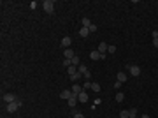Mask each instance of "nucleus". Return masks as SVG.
Masks as SVG:
<instances>
[{"label":"nucleus","mask_w":158,"mask_h":118,"mask_svg":"<svg viewBox=\"0 0 158 118\" xmlns=\"http://www.w3.org/2000/svg\"><path fill=\"white\" fill-rule=\"evenodd\" d=\"M20 108H21V102L20 100H14V102H9L5 109H7V113H16Z\"/></svg>","instance_id":"f257e3e1"},{"label":"nucleus","mask_w":158,"mask_h":118,"mask_svg":"<svg viewBox=\"0 0 158 118\" xmlns=\"http://www.w3.org/2000/svg\"><path fill=\"white\" fill-rule=\"evenodd\" d=\"M42 7H44V11H46L48 14H51V12L55 11V2H53V0H44V2H42Z\"/></svg>","instance_id":"f03ea898"},{"label":"nucleus","mask_w":158,"mask_h":118,"mask_svg":"<svg viewBox=\"0 0 158 118\" xmlns=\"http://www.w3.org/2000/svg\"><path fill=\"white\" fill-rule=\"evenodd\" d=\"M128 70H130V76H134V78L141 76V67L139 65H128Z\"/></svg>","instance_id":"7ed1b4c3"},{"label":"nucleus","mask_w":158,"mask_h":118,"mask_svg":"<svg viewBox=\"0 0 158 118\" xmlns=\"http://www.w3.org/2000/svg\"><path fill=\"white\" fill-rule=\"evenodd\" d=\"M2 100L9 104V102H14V100H16V97H14V93H4V95H2Z\"/></svg>","instance_id":"20e7f679"},{"label":"nucleus","mask_w":158,"mask_h":118,"mask_svg":"<svg viewBox=\"0 0 158 118\" xmlns=\"http://www.w3.org/2000/svg\"><path fill=\"white\" fill-rule=\"evenodd\" d=\"M77 100H79V99H77V95H76V93H72V95H70V99L67 100V104H69L70 108H74V106L77 104Z\"/></svg>","instance_id":"39448f33"},{"label":"nucleus","mask_w":158,"mask_h":118,"mask_svg":"<svg viewBox=\"0 0 158 118\" xmlns=\"http://www.w3.org/2000/svg\"><path fill=\"white\" fill-rule=\"evenodd\" d=\"M63 57H65V58H67V60H72V58H74V57H76V53H74V49L67 48V49H65V53H63Z\"/></svg>","instance_id":"423d86ee"},{"label":"nucleus","mask_w":158,"mask_h":118,"mask_svg":"<svg viewBox=\"0 0 158 118\" xmlns=\"http://www.w3.org/2000/svg\"><path fill=\"white\" fill-rule=\"evenodd\" d=\"M107 48H109V44H106V42H100V44H99V48H97V51H99L100 55H104V53L107 51Z\"/></svg>","instance_id":"0eeeda50"},{"label":"nucleus","mask_w":158,"mask_h":118,"mask_svg":"<svg viewBox=\"0 0 158 118\" xmlns=\"http://www.w3.org/2000/svg\"><path fill=\"white\" fill-rule=\"evenodd\" d=\"M70 95H72V90H63V92L60 93V99H65V100H69Z\"/></svg>","instance_id":"6e6552de"},{"label":"nucleus","mask_w":158,"mask_h":118,"mask_svg":"<svg viewBox=\"0 0 158 118\" xmlns=\"http://www.w3.org/2000/svg\"><path fill=\"white\" fill-rule=\"evenodd\" d=\"M70 44H72V39H70L69 35H67V37H63V39H62V46H63V48H65V49L69 48Z\"/></svg>","instance_id":"1a4fd4ad"},{"label":"nucleus","mask_w":158,"mask_h":118,"mask_svg":"<svg viewBox=\"0 0 158 118\" xmlns=\"http://www.w3.org/2000/svg\"><path fill=\"white\" fill-rule=\"evenodd\" d=\"M77 99H79V102H86V100H88V93L83 90V92H81V93L77 95Z\"/></svg>","instance_id":"9d476101"},{"label":"nucleus","mask_w":158,"mask_h":118,"mask_svg":"<svg viewBox=\"0 0 158 118\" xmlns=\"http://www.w3.org/2000/svg\"><path fill=\"white\" fill-rule=\"evenodd\" d=\"M90 58L91 60H102V55H100L99 51H91V53H90Z\"/></svg>","instance_id":"9b49d317"},{"label":"nucleus","mask_w":158,"mask_h":118,"mask_svg":"<svg viewBox=\"0 0 158 118\" xmlns=\"http://www.w3.org/2000/svg\"><path fill=\"white\" fill-rule=\"evenodd\" d=\"M116 78H118V81H121V83H125V81H127V78H128V76H127L125 72H118V74H116Z\"/></svg>","instance_id":"f8f14e48"},{"label":"nucleus","mask_w":158,"mask_h":118,"mask_svg":"<svg viewBox=\"0 0 158 118\" xmlns=\"http://www.w3.org/2000/svg\"><path fill=\"white\" fill-rule=\"evenodd\" d=\"M81 92H83V86H79V85H74V86H72V93H76V95H79Z\"/></svg>","instance_id":"ddd939ff"},{"label":"nucleus","mask_w":158,"mask_h":118,"mask_svg":"<svg viewBox=\"0 0 158 118\" xmlns=\"http://www.w3.org/2000/svg\"><path fill=\"white\" fill-rule=\"evenodd\" d=\"M88 34H90V28H84V27H83V28L79 30V35H81V37H88Z\"/></svg>","instance_id":"4468645a"},{"label":"nucleus","mask_w":158,"mask_h":118,"mask_svg":"<svg viewBox=\"0 0 158 118\" xmlns=\"http://www.w3.org/2000/svg\"><path fill=\"white\" fill-rule=\"evenodd\" d=\"M81 23H83V27H84V28H90V27H91V21H90L88 18H83Z\"/></svg>","instance_id":"2eb2a0df"},{"label":"nucleus","mask_w":158,"mask_h":118,"mask_svg":"<svg viewBox=\"0 0 158 118\" xmlns=\"http://www.w3.org/2000/svg\"><path fill=\"white\" fill-rule=\"evenodd\" d=\"M69 78H70V81H77L79 78H83V74H81V72H79V70H77L76 74H72V76H69Z\"/></svg>","instance_id":"dca6fc26"},{"label":"nucleus","mask_w":158,"mask_h":118,"mask_svg":"<svg viewBox=\"0 0 158 118\" xmlns=\"http://www.w3.org/2000/svg\"><path fill=\"white\" fill-rule=\"evenodd\" d=\"M128 118H137V109L135 108L128 109Z\"/></svg>","instance_id":"f3484780"},{"label":"nucleus","mask_w":158,"mask_h":118,"mask_svg":"<svg viewBox=\"0 0 158 118\" xmlns=\"http://www.w3.org/2000/svg\"><path fill=\"white\" fill-rule=\"evenodd\" d=\"M123 99H125V93H123V92H118V93H116V102H123Z\"/></svg>","instance_id":"a211bd4d"},{"label":"nucleus","mask_w":158,"mask_h":118,"mask_svg":"<svg viewBox=\"0 0 158 118\" xmlns=\"http://www.w3.org/2000/svg\"><path fill=\"white\" fill-rule=\"evenodd\" d=\"M67 72H69V76L76 74V72H77V70H76V65H70V67H67Z\"/></svg>","instance_id":"6ab92c4d"},{"label":"nucleus","mask_w":158,"mask_h":118,"mask_svg":"<svg viewBox=\"0 0 158 118\" xmlns=\"http://www.w3.org/2000/svg\"><path fill=\"white\" fill-rule=\"evenodd\" d=\"M91 90L93 92H100V85L99 83H91Z\"/></svg>","instance_id":"aec40b11"},{"label":"nucleus","mask_w":158,"mask_h":118,"mask_svg":"<svg viewBox=\"0 0 158 118\" xmlns=\"http://www.w3.org/2000/svg\"><path fill=\"white\" fill-rule=\"evenodd\" d=\"M119 118H128V111H127V109L119 111Z\"/></svg>","instance_id":"412c9836"},{"label":"nucleus","mask_w":158,"mask_h":118,"mask_svg":"<svg viewBox=\"0 0 158 118\" xmlns=\"http://www.w3.org/2000/svg\"><path fill=\"white\" fill-rule=\"evenodd\" d=\"M107 53H116V46H112V44H109V48H107Z\"/></svg>","instance_id":"4be33fe9"},{"label":"nucleus","mask_w":158,"mask_h":118,"mask_svg":"<svg viewBox=\"0 0 158 118\" xmlns=\"http://www.w3.org/2000/svg\"><path fill=\"white\" fill-rule=\"evenodd\" d=\"M72 65H79V57H77V55L72 58Z\"/></svg>","instance_id":"5701e85b"},{"label":"nucleus","mask_w":158,"mask_h":118,"mask_svg":"<svg viewBox=\"0 0 158 118\" xmlns=\"http://www.w3.org/2000/svg\"><path fill=\"white\" fill-rule=\"evenodd\" d=\"M83 90H91V83L86 81V83H84V86H83Z\"/></svg>","instance_id":"b1692460"},{"label":"nucleus","mask_w":158,"mask_h":118,"mask_svg":"<svg viewBox=\"0 0 158 118\" xmlns=\"http://www.w3.org/2000/svg\"><path fill=\"white\" fill-rule=\"evenodd\" d=\"M63 65H65V67H70V65H72V60H63Z\"/></svg>","instance_id":"393cba45"},{"label":"nucleus","mask_w":158,"mask_h":118,"mask_svg":"<svg viewBox=\"0 0 158 118\" xmlns=\"http://www.w3.org/2000/svg\"><path fill=\"white\" fill-rule=\"evenodd\" d=\"M121 85H123V83H121V81H118V79H116V83H114V88H116V90H119V88H121Z\"/></svg>","instance_id":"a878e982"},{"label":"nucleus","mask_w":158,"mask_h":118,"mask_svg":"<svg viewBox=\"0 0 158 118\" xmlns=\"http://www.w3.org/2000/svg\"><path fill=\"white\" fill-rule=\"evenodd\" d=\"M151 35H153V39H158V30H153Z\"/></svg>","instance_id":"bb28decb"},{"label":"nucleus","mask_w":158,"mask_h":118,"mask_svg":"<svg viewBox=\"0 0 158 118\" xmlns=\"http://www.w3.org/2000/svg\"><path fill=\"white\" fill-rule=\"evenodd\" d=\"M90 32H97V25H93V23H91V27H90Z\"/></svg>","instance_id":"cd10ccee"},{"label":"nucleus","mask_w":158,"mask_h":118,"mask_svg":"<svg viewBox=\"0 0 158 118\" xmlns=\"http://www.w3.org/2000/svg\"><path fill=\"white\" fill-rule=\"evenodd\" d=\"M74 118H84V115H81V113H76V115H74Z\"/></svg>","instance_id":"c85d7f7f"},{"label":"nucleus","mask_w":158,"mask_h":118,"mask_svg":"<svg viewBox=\"0 0 158 118\" xmlns=\"http://www.w3.org/2000/svg\"><path fill=\"white\" fill-rule=\"evenodd\" d=\"M153 46H155V48H158V39H153Z\"/></svg>","instance_id":"c756f323"},{"label":"nucleus","mask_w":158,"mask_h":118,"mask_svg":"<svg viewBox=\"0 0 158 118\" xmlns=\"http://www.w3.org/2000/svg\"><path fill=\"white\" fill-rule=\"evenodd\" d=\"M141 118H149V116H148V115H142V116H141Z\"/></svg>","instance_id":"7c9ffc66"},{"label":"nucleus","mask_w":158,"mask_h":118,"mask_svg":"<svg viewBox=\"0 0 158 118\" xmlns=\"http://www.w3.org/2000/svg\"><path fill=\"white\" fill-rule=\"evenodd\" d=\"M69 118H74V116H69Z\"/></svg>","instance_id":"2f4dec72"}]
</instances>
